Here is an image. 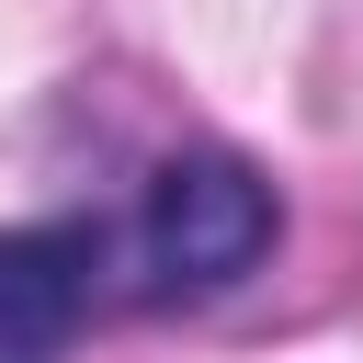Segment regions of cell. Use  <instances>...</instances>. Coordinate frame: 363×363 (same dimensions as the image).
<instances>
[{
  "label": "cell",
  "instance_id": "1",
  "mask_svg": "<svg viewBox=\"0 0 363 363\" xmlns=\"http://www.w3.org/2000/svg\"><path fill=\"white\" fill-rule=\"evenodd\" d=\"M272 227H284V216H272V182H261L250 159L182 147V159H159V182H147V204H136V284H147L159 306L227 295L238 272H261Z\"/></svg>",
  "mask_w": 363,
  "mask_h": 363
},
{
  "label": "cell",
  "instance_id": "2",
  "mask_svg": "<svg viewBox=\"0 0 363 363\" xmlns=\"http://www.w3.org/2000/svg\"><path fill=\"white\" fill-rule=\"evenodd\" d=\"M91 295H102V227L91 216L0 227V363H57L91 318Z\"/></svg>",
  "mask_w": 363,
  "mask_h": 363
}]
</instances>
